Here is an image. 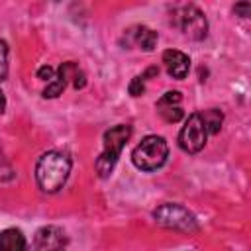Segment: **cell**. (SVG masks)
<instances>
[{"instance_id": "obj_5", "label": "cell", "mask_w": 251, "mask_h": 251, "mask_svg": "<svg viewBox=\"0 0 251 251\" xmlns=\"http://www.w3.org/2000/svg\"><path fill=\"white\" fill-rule=\"evenodd\" d=\"M175 25L182 31V35L194 41L204 39L208 33V22L194 4H184L175 10Z\"/></svg>"}, {"instance_id": "obj_20", "label": "cell", "mask_w": 251, "mask_h": 251, "mask_svg": "<svg viewBox=\"0 0 251 251\" xmlns=\"http://www.w3.org/2000/svg\"><path fill=\"white\" fill-rule=\"evenodd\" d=\"M4 110H6V96H4V92L0 90V114H4Z\"/></svg>"}, {"instance_id": "obj_18", "label": "cell", "mask_w": 251, "mask_h": 251, "mask_svg": "<svg viewBox=\"0 0 251 251\" xmlns=\"http://www.w3.org/2000/svg\"><path fill=\"white\" fill-rule=\"evenodd\" d=\"M233 12H235L237 16H241V18H247V16H249V12H251V4H249V2L235 4V6H233Z\"/></svg>"}, {"instance_id": "obj_4", "label": "cell", "mask_w": 251, "mask_h": 251, "mask_svg": "<svg viewBox=\"0 0 251 251\" xmlns=\"http://www.w3.org/2000/svg\"><path fill=\"white\" fill-rule=\"evenodd\" d=\"M153 220L163 226V227H169V229H176V231H186V233H192L198 229V220L196 216L180 206V204H175V202H167V204H161L153 210Z\"/></svg>"}, {"instance_id": "obj_19", "label": "cell", "mask_w": 251, "mask_h": 251, "mask_svg": "<svg viewBox=\"0 0 251 251\" xmlns=\"http://www.w3.org/2000/svg\"><path fill=\"white\" fill-rule=\"evenodd\" d=\"M10 176H12V169L6 163H2V159H0V182L6 180V178H10Z\"/></svg>"}, {"instance_id": "obj_13", "label": "cell", "mask_w": 251, "mask_h": 251, "mask_svg": "<svg viewBox=\"0 0 251 251\" xmlns=\"http://www.w3.org/2000/svg\"><path fill=\"white\" fill-rule=\"evenodd\" d=\"M180 100H182V96H180V92H178V90H169V92H165V94L157 100V108H171V106H178V104H180Z\"/></svg>"}, {"instance_id": "obj_10", "label": "cell", "mask_w": 251, "mask_h": 251, "mask_svg": "<svg viewBox=\"0 0 251 251\" xmlns=\"http://www.w3.org/2000/svg\"><path fill=\"white\" fill-rule=\"evenodd\" d=\"M0 251H27V241L22 229L6 227L0 231Z\"/></svg>"}, {"instance_id": "obj_7", "label": "cell", "mask_w": 251, "mask_h": 251, "mask_svg": "<svg viewBox=\"0 0 251 251\" xmlns=\"http://www.w3.org/2000/svg\"><path fill=\"white\" fill-rule=\"evenodd\" d=\"M33 251H67V235L57 226H43L35 231Z\"/></svg>"}, {"instance_id": "obj_16", "label": "cell", "mask_w": 251, "mask_h": 251, "mask_svg": "<svg viewBox=\"0 0 251 251\" xmlns=\"http://www.w3.org/2000/svg\"><path fill=\"white\" fill-rule=\"evenodd\" d=\"M127 90H129L131 96H141L145 92V78L143 76H133L129 86H127Z\"/></svg>"}, {"instance_id": "obj_9", "label": "cell", "mask_w": 251, "mask_h": 251, "mask_svg": "<svg viewBox=\"0 0 251 251\" xmlns=\"http://www.w3.org/2000/svg\"><path fill=\"white\" fill-rule=\"evenodd\" d=\"M126 35H127L139 49H143V51H153L155 45H157V39H159L157 31H153V29L147 27V25H135V27L127 29Z\"/></svg>"}, {"instance_id": "obj_2", "label": "cell", "mask_w": 251, "mask_h": 251, "mask_svg": "<svg viewBox=\"0 0 251 251\" xmlns=\"http://www.w3.org/2000/svg\"><path fill=\"white\" fill-rule=\"evenodd\" d=\"M129 137H131V127L127 124H118L104 131V137H102L104 147H102L100 157L96 159V173L102 178H106L114 171V167L122 155V149Z\"/></svg>"}, {"instance_id": "obj_1", "label": "cell", "mask_w": 251, "mask_h": 251, "mask_svg": "<svg viewBox=\"0 0 251 251\" xmlns=\"http://www.w3.org/2000/svg\"><path fill=\"white\" fill-rule=\"evenodd\" d=\"M69 173H71V159L61 151H47L37 159L35 180L37 186L47 194L59 192L67 182Z\"/></svg>"}, {"instance_id": "obj_15", "label": "cell", "mask_w": 251, "mask_h": 251, "mask_svg": "<svg viewBox=\"0 0 251 251\" xmlns=\"http://www.w3.org/2000/svg\"><path fill=\"white\" fill-rule=\"evenodd\" d=\"M8 76V43L0 39V82Z\"/></svg>"}, {"instance_id": "obj_14", "label": "cell", "mask_w": 251, "mask_h": 251, "mask_svg": "<svg viewBox=\"0 0 251 251\" xmlns=\"http://www.w3.org/2000/svg\"><path fill=\"white\" fill-rule=\"evenodd\" d=\"M159 114H161V118L165 120V122H169V124H175V122H178V120H182V110L178 108V106H171V108H159Z\"/></svg>"}, {"instance_id": "obj_11", "label": "cell", "mask_w": 251, "mask_h": 251, "mask_svg": "<svg viewBox=\"0 0 251 251\" xmlns=\"http://www.w3.org/2000/svg\"><path fill=\"white\" fill-rule=\"evenodd\" d=\"M200 116H202V120H204V126H206L208 133H218V131H220L222 122H224V114H222L220 110L210 108V110L202 112Z\"/></svg>"}, {"instance_id": "obj_3", "label": "cell", "mask_w": 251, "mask_h": 251, "mask_svg": "<svg viewBox=\"0 0 251 251\" xmlns=\"http://www.w3.org/2000/svg\"><path fill=\"white\" fill-rule=\"evenodd\" d=\"M169 157V145L161 135H147L143 137L131 153V161L139 171L151 173L165 165Z\"/></svg>"}, {"instance_id": "obj_17", "label": "cell", "mask_w": 251, "mask_h": 251, "mask_svg": "<svg viewBox=\"0 0 251 251\" xmlns=\"http://www.w3.org/2000/svg\"><path fill=\"white\" fill-rule=\"evenodd\" d=\"M37 78H41V80H47V82H51V80L55 78V71H53V67H49V65L41 67V69L37 71Z\"/></svg>"}, {"instance_id": "obj_8", "label": "cell", "mask_w": 251, "mask_h": 251, "mask_svg": "<svg viewBox=\"0 0 251 251\" xmlns=\"http://www.w3.org/2000/svg\"><path fill=\"white\" fill-rule=\"evenodd\" d=\"M163 65H165L169 76H173L176 80H182L188 75L190 59H188V55H184L178 49H167L163 53Z\"/></svg>"}, {"instance_id": "obj_12", "label": "cell", "mask_w": 251, "mask_h": 251, "mask_svg": "<svg viewBox=\"0 0 251 251\" xmlns=\"http://www.w3.org/2000/svg\"><path fill=\"white\" fill-rule=\"evenodd\" d=\"M65 86H67L65 78L57 73V75H55V78H53L51 82H47V86L43 88V96H45V98H57L59 94H63Z\"/></svg>"}, {"instance_id": "obj_6", "label": "cell", "mask_w": 251, "mask_h": 251, "mask_svg": "<svg viewBox=\"0 0 251 251\" xmlns=\"http://www.w3.org/2000/svg\"><path fill=\"white\" fill-rule=\"evenodd\" d=\"M208 139V129L204 126V120L200 116V112H194L188 116L186 124L182 126L180 133H178V145L182 151L186 153H198L204 149Z\"/></svg>"}]
</instances>
